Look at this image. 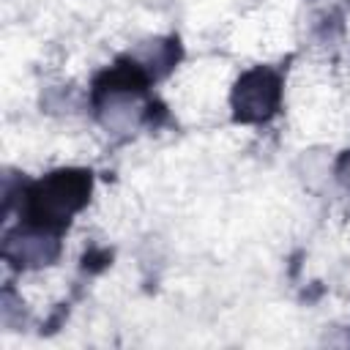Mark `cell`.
<instances>
[{"mask_svg": "<svg viewBox=\"0 0 350 350\" xmlns=\"http://www.w3.org/2000/svg\"><path fill=\"white\" fill-rule=\"evenodd\" d=\"M90 172L85 170H60L44 178L27 197V213L36 227L60 230L68 224V216L88 202Z\"/></svg>", "mask_w": 350, "mask_h": 350, "instance_id": "6da1fadb", "label": "cell"}, {"mask_svg": "<svg viewBox=\"0 0 350 350\" xmlns=\"http://www.w3.org/2000/svg\"><path fill=\"white\" fill-rule=\"evenodd\" d=\"M282 96V79L273 68H252L246 71L232 90V109L241 123H260L268 120Z\"/></svg>", "mask_w": 350, "mask_h": 350, "instance_id": "7a4b0ae2", "label": "cell"}, {"mask_svg": "<svg viewBox=\"0 0 350 350\" xmlns=\"http://www.w3.org/2000/svg\"><path fill=\"white\" fill-rule=\"evenodd\" d=\"M57 235L55 230H46V227H25V230H16L5 238V260H11L14 265H22V268H38V265H49L55 257H57Z\"/></svg>", "mask_w": 350, "mask_h": 350, "instance_id": "3957f363", "label": "cell"}, {"mask_svg": "<svg viewBox=\"0 0 350 350\" xmlns=\"http://www.w3.org/2000/svg\"><path fill=\"white\" fill-rule=\"evenodd\" d=\"M336 175H339V183L350 191V150L342 153V159H339V164H336Z\"/></svg>", "mask_w": 350, "mask_h": 350, "instance_id": "277c9868", "label": "cell"}]
</instances>
